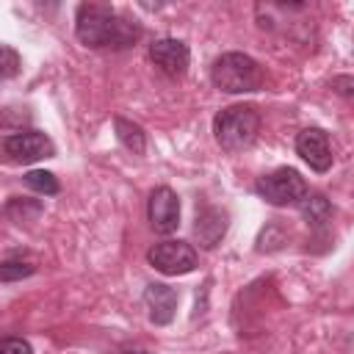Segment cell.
Instances as JSON below:
<instances>
[{
  "label": "cell",
  "instance_id": "6da1fadb",
  "mask_svg": "<svg viewBox=\"0 0 354 354\" xmlns=\"http://www.w3.org/2000/svg\"><path fill=\"white\" fill-rule=\"evenodd\" d=\"M75 33L86 47H113V50H124L130 44L138 41L141 28L124 17H119L113 8L108 6H97V3H83L77 8V22H75Z\"/></svg>",
  "mask_w": 354,
  "mask_h": 354
},
{
  "label": "cell",
  "instance_id": "7a4b0ae2",
  "mask_svg": "<svg viewBox=\"0 0 354 354\" xmlns=\"http://www.w3.org/2000/svg\"><path fill=\"white\" fill-rule=\"evenodd\" d=\"M213 86L224 94H249L263 86L260 64L246 53H224L210 66Z\"/></svg>",
  "mask_w": 354,
  "mask_h": 354
},
{
  "label": "cell",
  "instance_id": "3957f363",
  "mask_svg": "<svg viewBox=\"0 0 354 354\" xmlns=\"http://www.w3.org/2000/svg\"><path fill=\"white\" fill-rule=\"evenodd\" d=\"M260 133V113L252 105H230L216 113L213 119V136L221 149L241 152L254 144Z\"/></svg>",
  "mask_w": 354,
  "mask_h": 354
},
{
  "label": "cell",
  "instance_id": "277c9868",
  "mask_svg": "<svg viewBox=\"0 0 354 354\" xmlns=\"http://www.w3.org/2000/svg\"><path fill=\"white\" fill-rule=\"evenodd\" d=\"M254 191L260 199H266L268 205H299L307 196V183L296 169H277L271 174H263L254 183Z\"/></svg>",
  "mask_w": 354,
  "mask_h": 354
},
{
  "label": "cell",
  "instance_id": "5b68a950",
  "mask_svg": "<svg viewBox=\"0 0 354 354\" xmlns=\"http://www.w3.org/2000/svg\"><path fill=\"white\" fill-rule=\"evenodd\" d=\"M3 155L11 163H36L55 155V144L47 133L39 130H19L3 138Z\"/></svg>",
  "mask_w": 354,
  "mask_h": 354
},
{
  "label": "cell",
  "instance_id": "8992f818",
  "mask_svg": "<svg viewBox=\"0 0 354 354\" xmlns=\"http://www.w3.org/2000/svg\"><path fill=\"white\" fill-rule=\"evenodd\" d=\"M147 260L155 271L166 277H177L196 268V249L185 241H160L147 252Z\"/></svg>",
  "mask_w": 354,
  "mask_h": 354
},
{
  "label": "cell",
  "instance_id": "52a82bcc",
  "mask_svg": "<svg viewBox=\"0 0 354 354\" xmlns=\"http://www.w3.org/2000/svg\"><path fill=\"white\" fill-rule=\"evenodd\" d=\"M147 213H149V224H152L155 232H160V235L174 232L177 224H180V199H177V194L171 188H166V185L155 188L149 194Z\"/></svg>",
  "mask_w": 354,
  "mask_h": 354
},
{
  "label": "cell",
  "instance_id": "ba28073f",
  "mask_svg": "<svg viewBox=\"0 0 354 354\" xmlns=\"http://www.w3.org/2000/svg\"><path fill=\"white\" fill-rule=\"evenodd\" d=\"M149 58L169 77H183L191 64V53L180 39H158L149 47Z\"/></svg>",
  "mask_w": 354,
  "mask_h": 354
},
{
  "label": "cell",
  "instance_id": "9c48e42d",
  "mask_svg": "<svg viewBox=\"0 0 354 354\" xmlns=\"http://www.w3.org/2000/svg\"><path fill=\"white\" fill-rule=\"evenodd\" d=\"M296 152L301 155L304 163H310V169L315 171H326L332 166V147H329V136L321 127H307L296 136Z\"/></svg>",
  "mask_w": 354,
  "mask_h": 354
},
{
  "label": "cell",
  "instance_id": "30bf717a",
  "mask_svg": "<svg viewBox=\"0 0 354 354\" xmlns=\"http://www.w3.org/2000/svg\"><path fill=\"white\" fill-rule=\"evenodd\" d=\"M144 301H147V310H149V321L158 324V326H166L177 313V290L163 285V282L147 285Z\"/></svg>",
  "mask_w": 354,
  "mask_h": 354
},
{
  "label": "cell",
  "instance_id": "8fae6325",
  "mask_svg": "<svg viewBox=\"0 0 354 354\" xmlns=\"http://www.w3.org/2000/svg\"><path fill=\"white\" fill-rule=\"evenodd\" d=\"M224 232H227V213L224 210H218V207L199 210L196 224H194V235H196L199 246H205V249L216 246L224 238Z\"/></svg>",
  "mask_w": 354,
  "mask_h": 354
},
{
  "label": "cell",
  "instance_id": "7c38bea8",
  "mask_svg": "<svg viewBox=\"0 0 354 354\" xmlns=\"http://www.w3.org/2000/svg\"><path fill=\"white\" fill-rule=\"evenodd\" d=\"M113 127H116V138H119L130 152L141 155V152L147 149V136H144V130H141L138 124H133L130 119L116 116V119H113Z\"/></svg>",
  "mask_w": 354,
  "mask_h": 354
},
{
  "label": "cell",
  "instance_id": "4fadbf2b",
  "mask_svg": "<svg viewBox=\"0 0 354 354\" xmlns=\"http://www.w3.org/2000/svg\"><path fill=\"white\" fill-rule=\"evenodd\" d=\"M299 207H301V216H304L310 224H324V221L332 218V205H329V199L321 196V194H307V196L299 202Z\"/></svg>",
  "mask_w": 354,
  "mask_h": 354
},
{
  "label": "cell",
  "instance_id": "5bb4252c",
  "mask_svg": "<svg viewBox=\"0 0 354 354\" xmlns=\"http://www.w3.org/2000/svg\"><path fill=\"white\" fill-rule=\"evenodd\" d=\"M25 185L33 188L36 194H44V196H53V194L61 191V183L55 180V174H53V171H41V169L28 171V174H25Z\"/></svg>",
  "mask_w": 354,
  "mask_h": 354
},
{
  "label": "cell",
  "instance_id": "9a60e30c",
  "mask_svg": "<svg viewBox=\"0 0 354 354\" xmlns=\"http://www.w3.org/2000/svg\"><path fill=\"white\" fill-rule=\"evenodd\" d=\"M36 271V266L30 263H22V260H6L0 263V282H17V279H25Z\"/></svg>",
  "mask_w": 354,
  "mask_h": 354
},
{
  "label": "cell",
  "instance_id": "2e32d148",
  "mask_svg": "<svg viewBox=\"0 0 354 354\" xmlns=\"http://www.w3.org/2000/svg\"><path fill=\"white\" fill-rule=\"evenodd\" d=\"M19 66H22L19 53L11 50V47H6V44H0V80L14 77V75L19 72Z\"/></svg>",
  "mask_w": 354,
  "mask_h": 354
},
{
  "label": "cell",
  "instance_id": "e0dca14e",
  "mask_svg": "<svg viewBox=\"0 0 354 354\" xmlns=\"http://www.w3.org/2000/svg\"><path fill=\"white\" fill-rule=\"evenodd\" d=\"M0 354H33V348L22 337H3L0 340Z\"/></svg>",
  "mask_w": 354,
  "mask_h": 354
},
{
  "label": "cell",
  "instance_id": "ac0fdd59",
  "mask_svg": "<svg viewBox=\"0 0 354 354\" xmlns=\"http://www.w3.org/2000/svg\"><path fill=\"white\" fill-rule=\"evenodd\" d=\"M113 354H152L149 348H144V346H133V343H124V346H119Z\"/></svg>",
  "mask_w": 354,
  "mask_h": 354
},
{
  "label": "cell",
  "instance_id": "d6986e66",
  "mask_svg": "<svg viewBox=\"0 0 354 354\" xmlns=\"http://www.w3.org/2000/svg\"><path fill=\"white\" fill-rule=\"evenodd\" d=\"M335 86H337L340 94H351V80H348V77H337Z\"/></svg>",
  "mask_w": 354,
  "mask_h": 354
}]
</instances>
